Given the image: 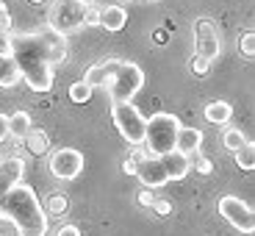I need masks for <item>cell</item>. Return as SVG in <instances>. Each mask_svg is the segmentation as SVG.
<instances>
[{
	"label": "cell",
	"mask_w": 255,
	"mask_h": 236,
	"mask_svg": "<svg viewBox=\"0 0 255 236\" xmlns=\"http://www.w3.org/2000/svg\"><path fill=\"white\" fill-rule=\"evenodd\" d=\"M83 81L89 83L92 89L109 92L111 103L117 100H133L144 86V72L139 64L125 61V58H103V61L92 64Z\"/></svg>",
	"instance_id": "obj_1"
},
{
	"label": "cell",
	"mask_w": 255,
	"mask_h": 236,
	"mask_svg": "<svg viewBox=\"0 0 255 236\" xmlns=\"http://www.w3.org/2000/svg\"><path fill=\"white\" fill-rule=\"evenodd\" d=\"M11 58L19 70V78L33 92H50L56 81L50 56L45 53L36 33H11Z\"/></svg>",
	"instance_id": "obj_2"
},
{
	"label": "cell",
	"mask_w": 255,
	"mask_h": 236,
	"mask_svg": "<svg viewBox=\"0 0 255 236\" xmlns=\"http://www.w3.org/2000/svg\"><path fill=\"white\" fill-rule=\"evenodd\" d=\"M0 214H6L14 223L17 236H47V214L36 192L22 181L0 198Z\"/></svg>",
	"instance_id": "obj_3"
},
{
	"label": "cell",
	"mask_w": 255,
	"mask_h": 236,
	"mask_svg": "<svg viewBox=\"0 0 255 236\" xmlns=\"http://www.w3.org/2000/svg\"><path fill=\"white\" fill-rule=\"evenodd\" d=\"M191 173L189 156L180 150H169L164 156H150V153H136V175L144 186L158 189V186L169 184V181H180Z\"/></svg>",
	"instance_id": "obj_4"
},
{
	"label": "cell",
	"mask_w": 255,
	"mask_h": 236,
	"mask_svg": "<svg viewBox=\"0 0 255 236\" xmlns=\"http://www.w3.org/2000/svg\"><path fill=\"white\" fill-rule=\"evenodd\" d=\"M180 120L166 111H155L153 117L144 120V150L150 156H164L175 150V136H178Z\"/></svg>",
	"instance_id": "obj_5"
},
{
	"label": "cell",
	"mask_w": 255,
	"mask_h": 236,
	"mask_svg": "<svg viewBox=\"0 0 255 236\" xmlns=\"http://www.w3.org/2000/svg\"><path fill=\"white\" fill-rule=\"evenodd\" d=\"M111 120H114L117 131H120V136L128 145L139 147L141 142H144V120L147 117H141V111L136 109L130 100L111 103Z\"/></svg>",
	"instance_id": "obj_6"
},
{
	"label": "cell",
	"mask_w": 255,
	"mask_h": 236,
	"mask_svg": "<svg viewBox=\"0 0 255 236\" xmlns=\"http://www.w3.org/2000/svg\"><path fill=\"white\" fill-rule=\"evenodd\" d=\"M89 0H56L53 8L47 11V28L58 33H72L83 25V14H86Z\"/></svg>",
	"instance_id": "obj_7"
},
{
	"label": "cell",
	"mask_w": 255,
	"mask_h": 236,
	"mask_svg": "<svg viewBox=\"0 0 255 236\" xmlns=\"http://www.w3.org/2000/svg\"><path fill=\"white\" fill-rule=\"evenodd\" d=\"M217 209L239 234H253L255 231V214L242 198H236V195H222L219 203H217Z\"/></svg>",
	"instance_id": "obj_8"
},
{
	"label": "cell",
	"mask_w": 255,
	"mask_h": 236,
	"mask_svg": "<svg viewBox=\"0 0 255 236\" xmlns=\"http://www.w3.org/2000/svg\"><path fill=\"white\" fill-rule=\"evenodd\" d=\"M47 170H50L53 178L58 181H75L83 173V153L75 147H61L50 156L47 161Z\"/></svg>",
	"instance_id": "obj_9"
},
{
	"label": "cell",
	"mask_w": 255,
	"mask_h": 236,
	"mask_svg": "<svg viewBox=\"0 0 255 236\" xmlns=\"http://www.w3.org/2000/svg\"><path fill=\"white\" fill-rule=\"evenodd\" d=\"M194 39H197V56L208 58V61H214V58L219 56V50H222L219 31L208 17H200L197 22H194Z\"/></svg>",
	"instance_id": "obj_10"
},
{
	"label": "cell",
	"mask_w": 255,
	"mask_h": 236,
	"mask_svg": "<svg viewBox=\"0 0 255 236\" xmlns=\"http://www.w3.org/2000/svg\"><path fill=\"white\" fill-rule=\"evenodd\" d=\"M25 175V161L19 156H8V159L0 161V198L11 189L14 184H19Z\"/></svg>",
	"instance_id": "obj_11"
},
{
	"label": "cell",
	"mask_w": 255,
	"mask_h": 236,
	"mask_svg": "<svg viewBox=\"0 0 255 236\" xmlns=\"http://www.w3.org/2000/svg\"><path fill=\"white\" fill-rule=\"evenodd\" d=\"M36 36H39V42H42V47H45V53L50 56L53 64H58V61L67 58V33H58V31H53V28H45V31H39Z\"/></svg>",
	"instance_id": "obj_12"
},
{
	"label": "cell",
	"mask_w": 255,
	"mask_h": 236,
	"mask_svg": "<svg viewBox=\"0 0 255 236\" xmlns=\"http://www.w3.org/2000/svg\"><path fill=\"white\" fill-rule=\"evenodd\" d=\"M125 22H128V11L120 6V3H109V6L100 8V19H97V25H103L106 31L117 33V31L125 28Z\"/></svg>",
	"instance_id": "obj_13"
},
{
	"label": "cell",
	"mask_w": 255,
	"mask_h": 236,
	"mask_svg": "<svg viewBox=\"0 0 255 236\" xmlns=\"http://www.w3.org/2000/svg\"><path fill=\"white\" fill-rule=\"evenodd\" d=\"M200 145H203V134H200L197 128H178V136H175V150H180L183 156H191L197 153Z\"/></svg>",
	"instance_id": "obj_14"
},
{
	"label": "cell",
	"mask_w": 255,
	"mask_h": 236,
	"mask_svg": "<svg viewBox=\"0 0 255 236\" xmlns=\"http://www.w3.org/2000/svg\"><path fill=\"white\" fill-rule=\"evenodd\" d=\"M230 117H233V106L228 100H211L205 106V120L214 122V125H228Z\"/></svg>",
	"instance_id": "obj_15"
},
{
	"label": "cell",
	"mask_w": 255,
	"mask_h": 236,
	"mask_svg": "<svg viewBox=\"0 0 255 236\" xmlns=\"http://www.w3.org/2000/svg\"><path fill=\"white\" fill-rule=\"evenodd\" d=\"M19 81H22V78H19V70H17V64H14V58L0 53V86H3V89H11Z\"/></svg>",
	"instance_id": "obj_16"
},
{
	"label": "cell",
	"mask_w": 255,
	"mask_h": 236,
	"mask_svg": "<svg viewBox=\"0 0 255 236\" xmlns=\"http://www.w3.org/2000/svg\"><path fill=\"white\" fill-rule=\"evenodd\" d=\"M33 128L31 122V114L28 111H14L11 117H8V136L11 139H25V134Z\"/></svg>",
	"instance_id": "obj_17"
},
{
	"label": "cell",
	"mask_w": 255,
	"mask_h": 236,
	"mask_svg": "<svg viewBox=\"0 0 255 236\" xmlns=\"http://www.w3.org/2000/svg\"><path fill=\"white\" fill-rule=\"evenodd\" d=\"M25 145L33 156H45L47 150H50V136H47L42 128H31L25 134Z\"/></svg>",
	"instance_id": "obj_18"
},
{
	"label": "cell",
	"mask_w": 255,
	"mask_h": 236,
	"mask_svg": "<svg viewBox=\"0 0 255 236\" xmlns=\"http://www.w3.org/2000/svg\"><path fill=\"white\" fill-rule=\"evenodd\" d=\"M42 209H45L47 217H61V214H67V209H70V200H67L64 192H53V195H47Z\"/></svg>",
	"instance_id": "obj_19"
},
{
	"label": "cell",
	"mask_w": 255,
	"mask_h": 236,
	"mask_svg": "<svg viewBox=\"0 0 255 236\" xmlns=\"http://www.w3.org/2000/svg\"><path fill=\"white\" fill-rule=\"evenodd\" d=\"M233 156H236V164L242 167L244 173H253V170H255V145H253L250 139L244 142V145L239 147Z\"/></svg>",
	"instance_id": "obj_20"
},
{
	"label": "cell",
	"mask_w": 255,
	"mask_h": 236,
	"mask_svg": "<svg viewBox=\"0 0 255 236\" xmlns=\"http://www.w3.org/2000/svg\"><path fill=\"white\" fill-rule=\"evenodd\" d=\"M67 95H70V100L75 103V106H83V103H89L92 100V95H95V89H92L89 83L83 81H75V83H70V92H67Z\"/></svg>",
	"instance_id": "obj_21"
},
{
	"label": "cell",
	"mask_w": 255,
	"mask_h": 236,
	"mask_svg": "<svg viewBox=\"0 0 255 236\" xmlns=\"http://www.w3.org/2000/svg\"><path fill=\"white\" fill-rule=\"evenodd\" d=\"M247 142V136L239 131V128H225V134H222V145H225V150H230V153H236L239 147Z\"/></svg>",
	"instance_id": "obj_22"
},
{
	"label": "cell",
	"mask_w": 255,
	"mask_h": 236,
	"mask_svg": "<svg viewBox=\"0 0 255 236\" xmlns=\"http://www.w3.org/2000/svg\"><path fill=\"white\" fill-rule=\"evenodd\" d=\"M189 167L194 170V173H200V175H211V173H214V161L205 159V156H200V153H191L189 156Z\"/></svg>",
	"instance_id": "obj_23"
},
{
	"label": "cell",
	"mask_w": 255,
	"mask_h": 236,
	"mask_svg": "<svg viewBox=\"0 0 255 236\" xmlns=\"http://www.w3.org/2000/svg\"><path fill=\"white\" fill-rule=\"evenodd\" d=\"M239 50H242L244 58H253L255 56V33L253 31H244L242 39H239Z\"/></svg>",
	"instance_id": "obj_24"
},
{
	"label": "cell",
	"mask_w": 255,
	"mask_h": 236,
	"mask_svg": "<svg viewBox=\"0 0 255 236\" xmlns=\"http://www.w3.org/2000/svg\"><path fill=\"white\" fill-rule=\"evenodd\" d=\"M208 70H211V61H208V58L194 56V61H191V72H194V75H208Z\"/></svg>",
	"instance_id": "obj_25"
},
{
	"label": "cell",
	"mask_w": 255,
	"mask_h": 236,
	"mask_svg": "<svg viewBox=\"0 0 255 236\" xmlns=\"http://www.w3.org/2000/svg\"><path fill=\"white\" fill-rule=\"evenodd\" d=\"M0 31H11V17H8V6L0 0Z\"/></svg>",
	"instance_id": "obj_26"
},
{
	"label": "cell",
	"mask_w": 255,
	"mask_h": 236,
	"mask_svg": "<svg viewBox=\"0 0 255 236\" xmlns=\"http://www.w3.org/2000/svg\"><path fill=\"white\" fill-rule=\"evenodd\" d=\"M136 200H139V206H153V203H155V195L150 192V186H144V189H139Z\"/></svg>",
	"instance_id": "obj_27"
},
{
	"label": "cell",
	"mask_w": 255,
	"mask_h": 236,
	"mask_svg": "<svg viewBox=\"0 0 255 236\" xmlns=\"http://www.w3.org/2000/svg\"><path fill=\"white\" fill-rule=\"evenodd\" d=\"M0 53L3 56H11V33L8 31H0Z\"/></svg>",
	"instance_id": "obj_28"
},
{
	"label": "cell",
	"mask_w": 255,
	"mask_h": 236,
	"mask_svg": "<svg viewBox=\"0 0 255 236\" xmlns=\"http://www.w3.org/2000/svg\"><path fill=\"white\" fill-rule=\"evenodd\" d=\"M153 209L158 211L161 217H166V214H172V203H169V200H158L155 198V203H153Z\"/></svg>",
	"instance_id": "obj_29"
},
{
	"label": "cell",
	"mask_w": 255,
	"mask_h": 236,
	"mask_svg": "<svg viewBox=\"0 0 255 236\" xmlns=\"http://www.w3.org/2000/svg\"><path fill=\"white\" fill-rule=\"evenodd\" d=\"M56 236H81V231H78V225L67 223V225H61V228L56 231Z\"/></svg>",
	"instance_id": "obj_30"
},
{
	"label": "cell",
	"mask_w": 255,
	"mask_h": 236,
	"mask_svg": "<svg viewBox=\"0 0 255 236\" xmlns=\"http://www.w3.org/2000/svg\"><path fill=\"white\" fill-rule=\"evenodd\" d=\"M8 139V117L6 114H0V145Z\"/></svg>",
	"instance_id": "obj_31"
},
{
	"label": "cell",
	"mask_w": 255,
	"mask_h": 236,
	"mask_svg": "<svg viewBox=\"0 0 255 236\" xmlns=\"http://www.w3.org/2000/svg\"><path fill=\"white\" fill-rule=\"evenodd\" d=\"M125 173H128V175H136V153L125 161Z\"/></svg>",
	"instance_id": "obj_32"
},
{
	"label": "cell",
	"mask_w": 255,
	"mask_h": 236,
	"mask_svg": "<svg viewBox=\"0 0 255 236\" xmlns=\"http://www.w3.org/2000/svg\"><path fill=\"white\" fill-rule=\"evenodd\" d=\"M153 36H155V42H158V45H164V42H166V33L164 31H155Z\"/></svg>",
	"instance_id": "obj_33"
},
{
	"label": "cell",
	"mask_w": 255,
	"mask_h": 236,
	"mask_svg": "<svg viewBox=\"0 0 255 236\" xmlns=\"http://www.w3.org/2000/svg\"><path fill=\"white\" fill-rule=\"evenodd\" d=\"M31 3H42V0H31Z\"/></svg>",
	"instance_id": "obj_34"
}]
</instances>
